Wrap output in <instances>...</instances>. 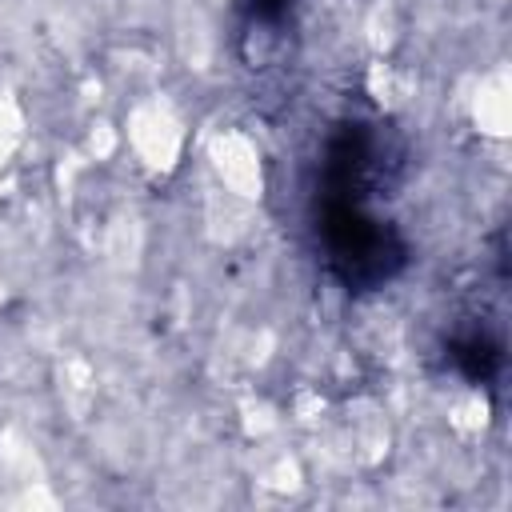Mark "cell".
I'll use <instances>...</instances> for the list:
<instances>
[{
	"mask_svg": "<svg viewBox=\"0 0 512 512\" xmlns=\"http://www.w3.org/2000/svg\"><path fill=\"white\" fill-rule=\"evenodd\" d=\"M316 236H320V252H324L328 272L344 288H356V292L388 284L408 260L404 240L392 232L388 220H380L368 208V200L320 192Z\"/></svg>",
	"mask_w": 512,
	"mask_h": 512,
	"instance_id": "obj_1",
	"label": "cell"
},
{
	"mask_svg": "<svg viewBox=\"0 0 512 512\" xmlns=\"http://www.w3.org/2000/svg\"><path fill=\"white\" fill-rule=\"evenodd\" d=\"M452 356L468 380H488L500 364V344H492L484 332H472V336H460L452 344Z\"/></svg>",
	"mask_w": 512,
	"mask_h": 512,
	"instance_id": "obj_2",
	"label": "cell"
},
{
	"mask_svg": "<svg viewBox=\"0 0 512 512\" xmlns=\"http://www.w3.org/2000/svg\"><path fill=\"white\" fill-rule=\"evenodd\" d=\"M288 4H292V0H248V12H252L256 20H264V24H276V20L288 12Z\"/></svg>",
	"mask_w": 512,
	"mask_h": 512,
	"instance_id": "obj_3",
	"label": "cell"
}]
</instances>
